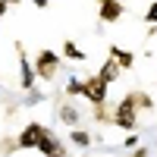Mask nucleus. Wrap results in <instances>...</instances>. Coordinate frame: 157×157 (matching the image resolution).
I'll return each mask as SVG.
<instances>
[{"label": "nucleus", "mask_w": 157, "mask_h": 157, "mask_svg": "<svg viewBox=\"0 0 157 157\" xmlns=\"http://www.w3.org/2000/svg\"><path fill=\"white\" fill-rule=\"evenodd\" d=\"M57 72H60V57L54 50H41V54L35 57V75L50 82V78H57Z\"/></svg>", "instance_id": "obj_2"}, {"label": "nucleus", "mask_w": 157, "mask_h": 157, "mask_svg": "<svg viewBox=\"0 0 157 157\" xmlns=\"http://www.w3.org/2000/svg\"><path fill=\"white\" fill-rule=\"evenodd\" d=\"M123 145H126V148H135V145H138V132H135V135H126Z\"/></svg>", "instance_id": "obj_14"}, {"label": "nucleus", "mask_w": 157, "mask_h": 157, "mask_svg": "<svg viewBox=\"0 0 157 157\" xmlns=\"http://www.w3.org/2000/svg\"><path fill=\"white\" fill-rule=\"evenodd\" d=\"M47 135H50L47 126H41V123H29V126L19 132V141H16V145L25 148V151H29V148H41V141H44Z\"/></svg>", "instance_id": "obj_3"}, {"label": "nucleus", "mask_w": 157, "mask_h": 157, "mask_svg": "<svg viewBox=\"0 0 157 157\" xmlns=\"http://www.w3.org/2000/svg\"><path fill=\"white\" fill-rule=\"evenodd\" d=\"M54 157H66V154H54Z\"/></svg>", "instance_id": "obj_18"}, {"label": "nucleus", "mask_w": 157, "mask_h": 157, "mask_svg": "<svg viewBox=\"0 0 157 157\" xmlns=\"http://www.w3.org/2000/svg\"><path fill=\"white\" fill-rule=\"evenodd\" d=\"M6 10H10V0H0V16H3Z\"/></svg>", "instance_id": "obj_15"}, {"label": "nucleus", "mask_w": 157, "mask_h": 157, "mask_svg": "<svg viewBox=\"0 0 157 157\" xmlns=\"http://www.w3.org/2000/svg\"><path fill=\"white\" fill-rule=\"evenodd\" d=\"M132 157H148V151H145V148H135V154H132Z\"/></svg>", "instance_id": "obj_16"}, {"label": "nucleus", "mask_w": 157, "mask_h": 157, "mask_svg": "<svg viewBox=\"0 0 157 157\" xmlns=\"http://www.w3.org/2000/svg\"><path fill=\"white\" fill-rule=\"evenodd\" d=\"M107 82H104L101 75H88L85 78V88H82V98L85 101H91L94 107H104V101H107Z\"/></svg>", "instance_id": "obj_4"}, {"label": "nucleus", "mask_w": 157, "mask_h": 157, "mask_svg": "<svg viewBox=\"0 0 157 157\" xmlns=\"http://www.w3.org/2000/svg\"><path fill=\"white\" fill-rule=\"evenodd\" d=\"M19 54H22V47H19ZM19 72H22V82H19V85H22L25 91H32V88H35V69H32V63H29L25 54L19 57Z\"/></svg>", "instance_id": "obj_6"}, {"label": "nucleus", "mask_w": 157, "mask_h": 157, "mask_svg": "<svg viewBox=\"0 0 157 157\" xmlns=\"http://www.w3.org/2000/svg\"><path fill=\"white\" fill-rule=\"evenodd\" d=\"M10 3H19V0H10Z\"/></svg>", "instance_id": "obj_19"}, {"label": "nucleus", "mask_w": 157, "mask_h": 157, "mask_svg": "<svg viewBox=\"0 0 157 157\" xmlns=\"http://www.w3.org/2000/svg\"><path fill=\"white\" fill-rule=\"evenodd\" d=\"M63 57H69L72 63H82V60H88V54L82 47H78L75 41H63Z\"/></svg>", "instance_id": "obj_10"}, {"label": "nucleus", "mask_w": 157, "mask_h": 157, "mask_svg": "<svg viewBox=\"0 0 157 157\" xmlns=\"http://www.w3.org/2000/svg\"><path fill=\"white\" fill-rule=\"evenodd\" d=\"M82 88H85V78H69L66 94H82Z\"/></svg>", "instance_id": "obj_12"}, {"label": "nucleus", "mask_w": 157, "mask_h": 157, "mask_svg": "<svg viewBox=\"0 0 157 157\" xmlns=\"http://www.w3.org/2000/svg\"><path fill=\"white\" fill-rule=\"evenodd\" d=\"M110 57L120 63V69H132V66H135V54H132V50L116 47V44H110Z\"/></svg>", "instance_id": "obj_7"}, {"label": "nucleus", "mask_w": 157, "mask_h": 157, "mask_svg": "<svg viewBox=\"0 0 157 157\" xmlns=\"http://www.w3.org/2000/svg\"><path fill=\"white\" fill-rule=\"evenodd\" d=\"M35 6H38V10H44V6H47V0H35Z\"/></svg>", "instance_id": "obj_17"}, {"label": "nucleus", "mask_w": 157, "mask_h": 157, "mask_svg": "<svg viewBox=\"0 0 157 157\" xmlns=\"http://www.w3.org/2000/svg\"><path fill=\"white\" fill-rule=\"evenodd\" d=\"M69 138H72V145H78V148H88V145H91V135L85 132V129H72Z\"/></svg>", "instance_id": "obj_11"}, {"label": "nucleus", "mask_w": 157, "mask_h": 157, "mask_svg": "<svg viewBox=\"0 0 157 157\" xmlns=\"http://www.w3.org/2000/svg\"><path fill=\"white\" fill-rule=\"evenodd\" d=\"M120 72H123V69H120V63H116L113 57H110V60H104V66L98 69V75H101L107 85H110V82H116V75H120Z\"/></svg>", "instance_id": "obj_8"}, {"label": "nucleus", "mask_w": 157, "mask_h": 157, "mask_svg": "<svg viewBox=\"0 0 157 157\" xmlns=\"http://www.w3.org/2000/svg\"><path fill=\"white\" fill-rule=\"evenodd\" d=\"M151 107H154V101L148 94H141V91H129V94L120 101V107L113 110L110 123L120 126V129H135V113L138 110H151Z\"/></svg>", "instance_id": "obj_1"}, {"label": "nucleus", "mask_w": 157, "mask_h": 157, "mask_svg": "<svg viewBox=\"0 0 157 157\" xmlns=\"http://www.w3.org/2000/svg\"><path fill=\"white\" fill-rule=\"evenodd\" d=\"M57 116H60V120H63V123H66V126H75V123H78V110L72 107V104H69V101H63V104H60V107H57Z\"/></svg>", "instance_id": "obj_9"}, {"label": "nucleus", "mask_w": 157, "mask_h": 157, "mask_svg": "<svg viewBox=\"0 0 157 157\" xmlns=\"http://www.w3.org/2000/svg\"><path fill=\"white\" fill-rule=\"evenodd\" d=\"M123 13H126V6L120 0H98V19L101 22H120Z\"/></svg>", "instance_id": "obj_5"}, {"label": "nucleus", "mask_w": 157, "mask_h": 157, "mask_svg": "<svg viewBox=\"0 0 157 157\" xmlns=\"http://www.w3.org/2000/svg\"><path fill=\"white\" fill-rule=\"evenodd\" d=\"M145 19H148L151 25H157V0H154V3L148 6V13H145Z\"/></svg>", "instance_id": "obj_13"}]
</instances>
